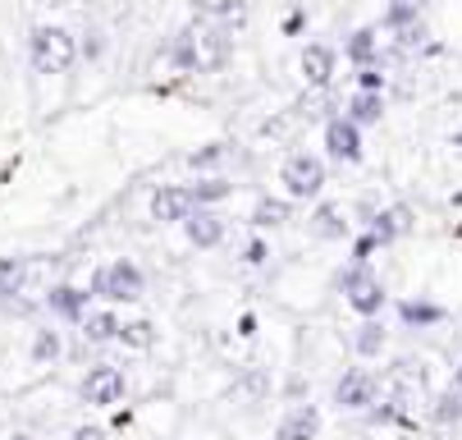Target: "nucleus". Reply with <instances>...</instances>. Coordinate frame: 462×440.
Instances as JSON below:
<instances>
[{
  "mask_svg": "<svg viewBox=\"0 0 462 440\" xmlns=\"http://www.w3.org/2000/svg\"><path fill=\"white\" fill-rule=\"evenodd\" d=\"M28 60H32L37 74H69L74 60H79V37L60 23H42L28 37Z\"/></svg>",
  "mask_w": 462,
  "mask_h": 440,
  "instance_id": "1",
  "label": "nucleus"
},
{
  "mask_svg": "<svg viewBox=\"0 0 462 440\" xmlns=\"http://www.w3.org/2000/svg\"><path fill=\"white\" fill-rule=\"evenodd\" d=\"M79 395H83V404H92V408H110V404H119V399H124V371L110 367V362L88 367Z\"/></svg>",
  "mask_w": 462,
  "mask_h": 440,
  "instance_id": "6",
  "label": "nucleus"
},
{
  "mask_svg": "<svg viewBox=\"0 0 462 440\" xmlns=\"http://www.w3.org/2000/svg\"><path fill=\"white\" fill-rule=\"evenodd\" d=\"M280 183H284V198L289 202H311L325 193V161L311 152H293L280 165Z\"/></svg>",
  "mask_w": 462,
  "mask_h": 440,
  "instance_id": "4",
  "label": "nucleus"
},
{
  "mask_svg": "<svg viewBox=\"0 0 462 440\" xmlns=\"http://www.w3.org/2000/svg\"><path fill=\"white\" fill-rule=\"evenodd\" d=\"M225 156H229V143H202L197 152H188V165L192 170H216Z\"/></svg>",
  "mask_w": 462,
  "mask_h": 440,
  "instance_id": "30",
  "label": "nucleus"
},
{
  "mask_svg": "<svg viewBox=\"0 0 462 440\" xmlns=\"http://www.w3.org/2000/svg\"><path fill=\"white\" fill-rule=\"evenodd\" d=\"M293 399H302V390H307V381H302V376H289V386H284Z\"/></svg>",
  "mask_w": 462,
  "mask_h": 440,
  "instance_id": "37",
  "label": "nucleus"
},
{
  "mask_svg": "<svg viewBox=\"0 0 462 440\" xmlns=\"http://www.w3.org/2000/svg\"><path fill=\"white\" fill-rule=\"evenodd\" d=\"M165 60L174 70H188V74H202V51H197V28H179L174 42L165 46Z\"/></svg>",
  "mask_w": 462,
  "mask_h": 440,
  "instance_id": "17",
  "label": "nucleus"
},
{
  "mask_svg": "<svg viewBox=\"0 0 462 440\" xmlns=\"http://www.w3.org/2000/svg\"><path fill=\"white\" fill-rule=\"evenodd\" d=\"M335 285L344 289L348 307L357 312L362 322H366V317H380V312H384V303H389V294H384L380 276H375L371 267H362V262H348V267L339 271V280H335Z\"/></svg>",
  "mask_w": 462,
  "mask_h": 440,
  "instance_id": "2",
  "label": "nucleus"
},
{
  "mask_svg": "<svg viewBox=\"0 0 462 440\" xmlns=\"http://www.w3.org/2000/svg\"><path fill=\"white\" fill-rule=\"evenodd\" d=\"M238 335H256V317H243L238 322Z\"/></svg>",
  "mask_w": 462,
  "mask_h": 440,
  "instance_id": "38",
  "label": "nucleus"
},
{
  "mask_svg": "<svg viewBox=\"0 0 462 440\" xmlns=\"http://www.w3.org/2000/svg\"><path fill=\"white\" fill-rule=\"evenodd\" d=\"M307 229L325 243H339V239H348L353 225H348V211L339 202H316V211L307 216Z\"/></svg>",
  "mask_w": 462,
  "mask_h": 440,
  "instance_id": "11",
  "label": "nucleus"
},
{
  "mask_svg": "<svg viewBox=\"0 0 462 440\" xmlns=\"http://www.w3.org/2000/svg\"><path fill=\"white\" fill-rule=\"evenodd\" d=\"M88 289H79V285H51L46 289V298H42V307L51 312V317H60V322H83L88 317Z\"/></svg>",
  "mask_w": 462,
  "mask_h": 440,
  "instance_id": "8",
  "label": "nucleus"
},
{
  "mask_svg": "<svg viewBox=\"0 0 462 440\" xmlns=\"http://www.w3.org/2000/svg\"><path fill=\"white\" fill-rule=\"evenodd\" d=\"M344 55L353 60L357 70H366V65H380V33H375V28H357V33L348 37Z\"/></svg>",
  "mask_w": 462,
  "mask_h": 440,
  "instance_id": "21",
  "label": "nucleus"
},
{
  "mask_svg": "<svg viewBox=\"0 0 462 440\" xmlns=\"http://www.w3.org/2000/svg\"><path fill=\"white\" fill-rule=\"evenodd\" d=\"M412 23H421V19H417V5H408V0H393L389 14H384V28L399 33V28H412Z\"/></svg>",
  "mask_w": 462,
  "mask_h": 440,
  "instance_id": "31",
  "label": "nucleus"
},
{
  "mask_svg": "<svg viewBox=\"0 0 462 440\" xmlns=\"http://www.w3.org/2000/svg\"><path fill=\"white\" fill-rule=\"evenodd\" d=\"M293 220V202L289 198H256L252 207V229H280Z\"/></svg>",
  "mask_w": 462,
  "mask_h": 440,
  "instance_id": "19",
  "label": "nucleus"
},
{
  "mask_svg": "<svg viewBox=\"0 0 462 440\" xmlns=\"http://www.w3.org/2000/svg\"><path fill=\"white\" fill-rule=\"evenodd\" d=\"M69 440H106V426H88V422H83V426H74Z\"/></svg>",
  "mask_w": 462,
  "mask_h": 440,
  "instance_id": "36",
  "label": "nucleus"
},
{
  "mask_svg": "<svg viewBox=\"0 0 462 440\" xmlns=\"http://www.w3.org/2000/svg\"><path fill=\"white\" fill-rule=\"evenodd\" d=\"M192 198H188V188H156L152 193V220L161 225H183L192 216Z\"/></svg>",
  "mask_w": 462,
  "mask_h": 440,
  "instance_id": "12",
  "label": "nucleus"
},
{
  "mask_svg": "<svg viewBox=\"0 0 462 440\" xmlns=\"http://www.w3.org/2000/svg\"><path fill=\"white\" fill-rule=\"evenodd\" d=\"M32 280V257H0V307L28 294Z\"/></svg>",
  "mask_w": 462,
  "mask_h": 440,
  "instance_id": "15",
  "label": "nucleus"
},
{
  "mask_svg": "<svg viewBox=\"0 0 462 440\" xmlns=\"http://www.w3.org/2000/svg\"><path fill=\"white\" fill-rule=\"evenodd\" d=\"M79 326H83V344H110V340H119V326L124 322L115 317V312L101 307V312H88Z\"/></svg>",
  "mask_w": 462,
  "mask_h": 440,
  "instance_id": "22",
  "label": "nucleus"
},
{
  "mask_svg": "<svg viewBox=\"0 0 462 440\" xmlns=\"http://www.w3.org/2000/svg\"><path fill=\"white\" fill-rule=\"evenodd\" d=\"M320 435V408L316 404H293L280 422V440H316Z\"/></svg>",
  "mask_w": 462,
  "mask_h": 440,
  "instance_id": "16",
  "label": "nucleus"
},
{
  "mask_svg": "<svg viewBox=\"0 0 462 440\" xmlns=\"http://www.w3.org/2000/svg\"><path fill=\"white\" fill-rule=\"evenodd\" d=\"M183 234L192 248H220L225 243V216L211 211V207H197L188 220H183Z\"/></svg>",
  "mask_w": 462,
  "mask_h": 440,
  "instance_id": "10",
  "label": "nucleus"
},
{
  "mask_svg": "<svg viewBox=\"0 0 462 440\" xmlns=\"http://www.w3.org/2000/svg\"><path fill=\"white\" fill-rule=\"evenodd\" d=\"M335 65H339V55H335V46H325V42H311L302 51V79L311 88H329V83H335Z\"/></svg>",
  "mask_w": 462,
  "mask_h": 440,
  "instance_id": "13",
  "label": "nucleus"
},
{
  "mask_svg": "<svg viewBox=\"0 0 462 440\" xmlns=\"http://www.w3.org/2000/svg\"><path fill=\"white\" fill-rule=\"evenodd\" d=\"M197 51H202V70H225L234 60V33L225 23L197 28Z\"/></svg>",
  "mask_w": 462,
  "mask_h": 440,
  "instance_id": "9",
  "label": "nucleus"
},
{
  "mask_svg": "<svg viewBox=\"0 0 462 440\" xmlns=\"http://www.w3.org/2000/svg\"><path fill=\"white\" fill-rule=\"evenodd\" d=\"M79 55L97 65V60L106 55V33H101V28H88V33H83V42H79Z\"/></svg>",
  "mask_w": 462,
  "mask_h": 440,
  "instance_id": "32",
  "label": "nucleus"
},
{
  "mask_svg": "<svg viewBox=\"0 0 462 440\" xmlns=\"http://www.w3.org/2000/svg\"><path fill=\"white\" fill-rule=\"evenodd\" d=\"M430 417L435 426H462V395L457 390H444L430 399Z\"/></svg>",
  "mask_w": 462,
  "mask_h": 440,
  "instance_id": "28",
  "label": "nucleus"
},
{
  "mask_svg": "<svg viewBox=\"0 0 462 440\" xmlns=\"http://www.w3.org/2000/svg\"><path fill=\"white\" fill-rule=\"evenodd\" d=\"M10 440H32V435H28V431H14V435H10Z\"/></svg>",
  "mask_w": 462,
  "mask_h": 440,
  "instance_id": "41",
  "label": "nucleus"
},
{
  "mask_svg": "<svg viewBox=\"0 0 462 440\" xmlns=\"http://www.w3.org/2000/svg\"><path fill=\"white\" fill-rule=\"evenodd\" d=\"M457 239H462V225H457Z\"/></svg>",
  "mask_w": 462,
  "mask_h": 440,
  "instance_id": "43",
  "label": "nucleus"
},
{
  "mask_svg": "<svg viewBox=\"0 0 462 440\" xmlns=\"http://www.w3.org/2000/svg\"><path fill=\"white\" fill-rule=\"evenodd\" d=\"M408 5H417V10H421V5H430V0H408Z\"/></svg>",
  "mask_w": 462,
  "mask_h": 440,
  "instance_id": "42",
  "label": "nucleus"
},
{
  "mask_svg": "<svg viewBox=\"0 0 462 440\" xmlns=\"http://www.w3.org/2000/svg\"><path fill=\"white\" fill-rule=\"evenodd\" d=\"M453 390H457V395H462V362H457V367H453Z\"/></svg>",
  "mask_w": 462,
  "mask_h": 440,
  "instance_id": "39",
  "label": "nucleus"
},
{
  "mask_svg": "<svg viewBox=\"0 0 462 440\" xmlns=\"http://www.w3.org/2000/svg\"><path fill=\"white\" fill-rule=\"evenodd\" d=\"M92 294L106 298V303H138L147 294V280L128 257H115V262L92 271Z\"/></svg>",
  "mask_w": 462,
  "mask_h": 440,
  "instance_id": "3",
  "label": "nucleus"
},
{
  "mask_svg": "<svg viewBox=\"0 0 462 440\" xmlns=\"http://www.w3.org/2000/svg\"><path fill=\"white\" fill-rule=\"evenodd\" d=\"M448 147H453V152L462 156V134H453V138H448Z\"/></svg>",
  "mask_w": 462,
  "mask_h": 440,
  "instance_id": "40",
  "label": "nucleus"
},
{
  "mask_svg": "<svg viewBox=\"0 0 462 440\" xmlns=\"http://www.w3.org/2000/svg\"><path fill=\"white\" fill-rule=\"evenodd\" d=\"M384 344H389V331H384V322H380V317H366V322L353 331V353H357V358H366V362H371V358H380V353H384Z\"/></svg>",
  "mask_w": 462,
  "mask_h": 440,
  "instance_id": "18",
  "label": "nucleus"
},
{
  "mask_svg": "<svg viewBox=\"0 0 462 440\" xmlns=\"http://www.w3.org/2000/svg\"><path fill=\"white\" fill-rule=\"evenodd\" d=\"M119 344L143 353V349L156 344V326H152V322H124V326H119Z\"/></svg>",
  "mask_w": 462,
  "mask_h": 440,
  "instance_id": "29",
  "label": "nucleus"
},
{
  "mask_svg": "<svg viewBox=\"0 0 462 440\" xmlns=\"http://www.w3.org/2000/svg\"><path fill=\"white\" fill-rule=\"evenodd\" d=\"M28 353H32V362H37V367H55V362L64 358V340H60V331H55V326H37V331H32Z\"/></svg>",
  "mask_w": 462,
  "mask_h": 440,
  "instance_id": "23",
  "label": "nucleus"
},
{
  "mask_svg": "<svg viewBox=\"0 0 462 440\" xmlns=\"http://www.w3.org/2000/svg\"><path fill=\"white\" fill-rule=\"evenodd\" d=\"M393 42H399V51H417V46L426 42V23H412V28H399V37H393Z\"/></svg>",
  "mask_w": 462,
  "mask_h": 440,
  "instance_id": "35",
  "label": "nucleus"
},
{
  "mask_svg": "<svg viewBox=\"0 0 462 440\" xmlns=\"http://www.w3.org/2000/svg\"><path fill=\"white\" fill-rule=\"evenodd\" d=\"M271 371L266 367H247L243 376H238V381H234V395L238 399H247V404H261V399H271Z\"/></svg>",
  "mask_w": 462,
  "mask_h": 440,
  "instance_id": "24",
  "label": "nucleus"
},
{
  "mask_svg": "<svg viewBox=\"0 0 462 440\" xmlns=\"http://www.w3.org/2000/svg\"><path fill=\"white\" fill-rule=\"evenodd\" d=\"M348 119L357 124V129H366V124H380V119H384V97H380V92H353V97H348Z\"/></svg>",
  "mask_w": 462,
  "mask_h": 440,
  "instance_id": "25",
  "label": "nucleus"
},
{
  "mask_svg": "<svg viewBox=\"0 0 462 440\" xmlns=\"http://www.w3.org/2000/svg\"><path fill=\"white\" fill-rule=\"evenodd\" d=\"M357 92H384V74H380V65L357 70Z\"/></svg>",
  "mask_w": 462,
  "mask_h": 440,
  "instance_id": "34",
  "label": "nucleus"
},
{
  "mask_svg": "<svg viewBox=\"0 0 462 440\" xmlns=\"http://www.w3.org/2000/svg\"><path fill=\"white\" fill-rule=\"evenodd\" d=\"M229 193H234V179H225V174H207V179L188 183L192 207H216V202H225Z\"/></svg>",
  "mask_w": 462,
  "mask_h": 440,
  "instance_id": "20",
  "label": "nucleus"
},
{
  "mask_svg": "<svg viewBox=\"0 0 462 440\" xmlns=\"http://www.w3.org/2000/svg\"><path fill=\"white\" fill-rule=\"evenodd\" d=\"M325 152L335 156L339 165H357L362 161V129L348 115H335L325 124Z\"/></svg>",
  "mask_w": 462,
  "mask_h": 440,
  "instance_id": "7",
  "label": "nucleus"
},
{
  "mask_svg": "<svg viewBox=\"0 0 462 440\" xmlns=\"http://www.w3.org/2000/svg\"><path fill=\"white\" fill-rule=\"evenodd\" d=\"M399 317L408 326H439L444 322V307L439 303H426V298H408V303H399Z\"/></svg>",
  "mask_w": 462,
  "mask_h": 440,
  "instance_id": "26",
  "label": "nucleus"
},
{
  "mask_svg": "<svg viewBox=\"0 0 462 440\" xmlns=\"http://www.w3.org/2000/svg\"><path fill=\"white\" fill-rule=\"evenodd\" d=\"M375 395H380V381H375L366 367H348L339 376V386H335L339 413H366V408H375Z\"/></svg>",
  "mask_w": 462,
  "mask_h": 440,
  "instance_id": "5",
  "label": "nucleus"
},
{
  "mask_svg": "<svg viewBox=\"0 0 462 440\" xmlns=\"http://www.w3.org/2000/svg\"><path fill=\"white\" fill-rule=\"evenodd\" d=\"M266 257H271V248H266V239H256V234H252V239L243 243V262H247V267H261V262H266Z\"/></svg>",
  "mask_w": 462,
  "mask_h": 440,
  "instance_id": "33",
  "label": "nucleus"
},
{
  "mask_svg": "<svg viewBox=\"0 0 462 440\" xmlns=\"http://www.w3.org/2000/svg\"><path fill=\"white\" fill-rule=\"evenodd\" d=\"M412 207H389V211H375V220L366 225V234L384 248V243H393V239H403V234H412Z\"/></svg>",
  "mask_w": 462,
  "mask_h": 440,
  "instance_id": "14",
  "label": "nucleus"
},
{
  "mask_svg": "<svg viewBox=\"0 0 462 440\" xmlns=\"http://www.w3.org/2000/svg\"><path fill=\"white\" fill-rule=\"evenodd\" d=\"M197 19L207 23H229L234 14H243V0H188Z\"/></svg>",
  "mask_w": 462,
  "mask_h": 440,
  "instance_id": "27",
  "label": "nucleus"
}]
</instances>
